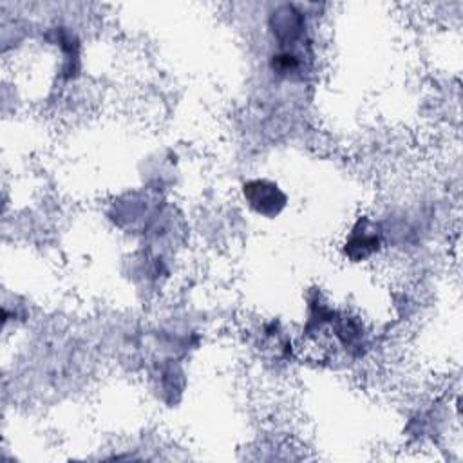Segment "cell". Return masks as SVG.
I'll return each mask as SVG.
<instances>
[{
  "mask_svg": "<svg viewBox=\"0 0 463 463\" xmlns=\"http://www.w3.org/2000/svg\"><path fill=\"white\" fill-rule=\"evenodd\" d=\"M380 246H382V233L378 226L371 219L360 217L353 226L344 244V250L353 262H360L374 255L380 250Z\"/></svg>",
  "mask_w": 463,
  "mask_h": 463,
  "instance_id": "7a4b0ae2",
  "label": "cell"
},
{
  "mask_svg": "<svg viewBox=\"0 0 463 463\" xmlns=\"http://www.w3.org/2000/svg\"><path fill=\"white\" fill-rule=\"evenodd\" d=\"M246 204L264 217H275L286 206V194L268 179H253L242 184Z\"/></svg>",
  "mask_w": 463,
  "mask_h": 463,
  "instance_id": "6da1fadb",
  "label": "cell"
}]
</instances>
